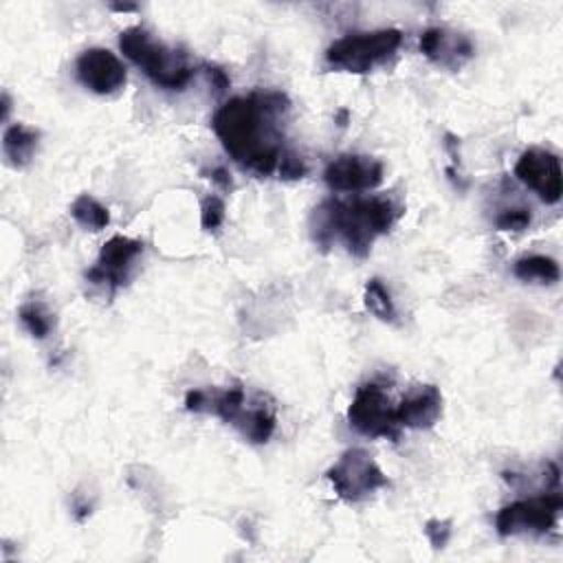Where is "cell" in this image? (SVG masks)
<instances>
[{"label":"cell","instance_id":"cell-1","mask_svg":"<svg viewBox=\"0 0 563 563\" xmlns=\"http://www.w3.org/2000/svg\"><path fill=\"white\" fill-rule=\"evenodd\" d=\"M286 110L288 97L284 92H251L222 103L211 128L235 163L257 176H271L284 154L279 117Z\"/></svg>","mask_w":563,"mask_h":563},{"label":"cell","instance_id":"cell-2","mask_svg":"<svg viewBox=\"0 0 563 563\" xmlns=\"http://www.w3.org/2000/svg\"><path fill=\"white\" fill-rule=\"evenodd\" d=\"M398 207L387 196L325 200L314 209V240L328 244L339 238L352 255H367L374 240L387 233L396 218Z\"/></svg>","mask_w":563,"mask_h":563},{"label":"cell","instance_id":"cell-3","mask_svg":"<svg viewBox=\"0 0 563 563\" xmlns=\"http://www.w3.org/2000/svg\"><path fill=\"white\" fill-rule=\"evenodd\" d=\"M185 407L194 413H211L231 422L249 442L264 444L271 440L277 418L266 396L257 394L253 400L246 398L242 387L222 389H191L185 396Z\"/></svg>","mask_w":563,"mask_h":563},{"label":"cell","instance_id":"cell-4","mask_svg":"<svg viewBox=\"0 0 563 563\" xmlns=\"http://www.w3.org/2000/svg\"><path fill=\"white\" fill-rule=\"evenodd\" d=\"M119 48L136 64L156 86L165 90H183L191 79V66L185 55L154 40L141 26H130L119 35Z\"/></svg>","mask_w":563,"mask_h":563},{"label":"cell","instance_id":"cell-5","mask_svg":"<svg viewBox=\"0 0 563 563\" xmlns=\"http://www.w3.org/2000/svg\"><path fill=\"white\" fill-rule=\"evenodd\" d=\"M402 44L398 29H378L367 33H350L332 42L325 51L328 66L345 73H369L385 64Z\"/></svg>","mask_w":563,"mask_h":563},{"label":"cell","instance_id":"cell-6","mask_svg":"<svg viewBox=\"0 0 563 563\" xmlns=\"http://www.w3.org/2000/svg\"><path fill=\"white\" fill-rule=\"evenodd\" d=\"M334 493L350 504L367 499L374 490L387 486V475L365 449H347L328 471Z\"/></svg>","mask_w":563,"mask_h":563},{"label":"cell","instance_id":"cell-7","mask_svg":"<svg viewBox=\"0 0 563 563\" xmlns=\"http://www.w3.org/2000/svg\"><path fill=\"white\" fill-rule=\"evenodd\" d=\"M563 499L559 493H543L504 506L495 517V528L501 537L543 534L554 528Z\"/></svg>","mask_w":563,"mask_h":563},{"label":"cell","instance_id":"cell-8","mask_svg":"<svg viewBox=\"0 0 563 563\" xmlns=\"http://www.w3.org/2000/svg\"><path fill=\"white\" fill-rule=\"evenodd\" d=\"M347 420L358 433L367 438L396 440L400 433L396 407L391 405L389 396L374 383H365L356 389L347 409Z\"/></svg>","mask_w":563,"mask_h":563},{"label":"cell","instance_id":"cell-9","mask_svg":"<svg viewBox=\"0 0 563 563\" xmlns=\"http://www.w3.org/2000/svg\"><path fill=\"white\" fill-rule=\"evenodd\" d=\"M141 253H143V242L125 235H114L101 246L95 266L86 271V279L90 284L108 286L110 292H114L130 279L134 260Z\"/></svg>","mask_w":563,"mask_h":563},{"label":"cell","instance_id":"cell-10","mask_svg":"<svg viewBox=\"0 0 563 563\" xmlns=\"http://www.w3.org/2000/svg\"><path fill=\"white\" fill-rule=\"evenodd\" d=\"M515 176L530 187L543 202L554 205L561 198V165L556 154L543 147H528L515 165Z\"/></svg>","mask_w":563,"mask_h":563},{"label":"cell","instance_id":"cell-11","mask_svg":"<svg viewBox=\"0 0 563 563\" xmlns=\"http://www.w3.org/2000/svg\"><path fill=\"white\" fill-rule=\"evenodd\" d=\"M323 180L332 191L358 194L374 189L383 180V163L363 154H341L328 163Z\"/></svg>","mask_w":563,"mask_h":563},{"label":"cell","instance_id":"cell-12","mask_svg":"<svg viewBox=\"0 0 563 563\" xmlns=\"http://www.w3.org/2000/svg\"><path fill=\"white\" fill-rule=\"evenodd\" d=\"M77 79L97 95H112L125 84V66L108 48H88L75 62Z\"/></svg>","mask_w":563,"mask_h":563},{"label":"cell","instance_id":"cell-13","mask_svg":"<svg viewBox=\"0 0 563 563\" xmlns=\"http://www.w3.org/2000/svg\"><path fill=\"white\" fill-rule=\"evenodd\" d=\"M420 51L427 59L449 70L462 68L475 53L473 42L466 35L440 26H431L420 35Z\"/></svg>","mask_w":563,"mask_h":563},{"label":"cell","instance_id":"cell-14","mask_svg":"<svg viewBox=\"0 0 563 563\" xmlns=\"http://www.w3.org/2000/svg\"><path fill=\"white\" fill-rule=\"evenodd\" d=\"M442 413V394L435 385H422L413 389L396 407V420L407 429H429Z\"/></svg>","mask_w":563,"mask_h":563},{"label":"cell","instance_id":"cell-15","mask_svg":"<svg viewBox=\"0 0 563 563\" xmlns=\"http://www.w3.org/2000/svg\"><path fill=\"white\" fill-rule=\"evenodd\" d=\"M37 141H40V132L24 125V123H13L4 130L2 136V150L7 161L13 167H24L26 163H31L35 150H37Z\"/></svg>","mask_w":563,"mask_h":563},{"label":"cell","instance_id":"cell-16","mask_svg":"<svg viewBox=\"0 0 563 563\" xmlns=\"http://www.w3.org/2000/svg\"><path fill=\"white\" fill-rule=\"evenodd\" d=\"M512 273L523 282H539V284H554L561 275L559 264L548 255L519 257L512 266Z\"/></svg>","mask_w":563,"mask_h":563},{"label":"cell","instance_id":"cell-17","mask_svg":"<svg viewBox=\"0 0 563 563\" xmlns=\"http://www.w3.org/2000/svg\"><path fill=\"white\" fill-rule=\"evenodd\" d=\"M70 216L75 218L77 224H81L88 231H101L110 224L108 209L88 194H81L75 198V202L70 205Z\"/></svg>","mask_w":563,"mask_h":563},{"label":"cell","instance_id":"cell-18","mask_svg":"<svg viewBox=\"0 0 563 563\" xmlns=\"http://www.w3.org/2000/svg\"><path fill=\"white\" fill-rule=\"evenodd\" d=\"M365 306L380 321H396V306L389 290L380 284V279H369L365 284Z\"/></svg>","mask_w":563,"mask_h":563},{"label":"cell","instance_id":"cell-19","mask_svg":"<svg viewBox=\"0 0 563 563\" xmlns=\"http://www.w3.org/2000/svg\"><path fill=\"white\" fill-rule=\"evenodd\" d=\"M18 317H20V323H22V325L29 330V334L35 336V339H46L48 332H51V328H53L48 312H46L40 303H35V301L22 303L20 310H18Z\"/></svg>","mask_w":563,"mask_h":563},{"label":"cell","instance_id":"cell-20","mask_svg":"<svg viewBox=\"0 0 563 563\" xmlns=\"http://www.w3.org/2000/svg\"><path fill=\"white\" fill-rule=\"evenodd\" d=\"M224 200L220 196H207L200 205V224L205 231H216L224 222Z\"/></svg>","mask_w":563,"mask_h":563},{"label":"cell","instance_id":"cell-21","mask_svg":"<svg viewBox=\"0 0 563 563\" xmlns=\"http://www.w3.org/2000/svg\"><path fill=\"white\" fill-rule=\"evenodd\" d=\"M530 220H532L530 209H523V207L501 209L495 218V227L501 229V231H521L530 224Z\"/></svg>","mask_w":563,"mask_h":563},{"label":"cell","instance_id":"cell-22","mask_svg":"<svg viewBox=\"0 0 563 563\" xmlns=\"http://www.w3.org/2000/svg\"><path fill=\"white\" fill-rule=\"evenodd\" d=\"M277 172H279V176H282L284 180H297V178H303V176H306L308 167H306V163H303L301 156H297L295 152H286V150H284V154H282V158H279V165H277Z\"/></svg>","mask_w":563,"mask_h":563},{"label":"cell","instance_id":"cell-23","mask_svg":"<svg viewBox=\"0 0 563 563\" xmlns=\"http://www.w3.org/2000/svg\"><path fill=\"white\" fill-rule=\"evenodd\" d=\"M424 534H427V539L431 541V545L435 550L444 548L449 537H451V521H446V519H429L424 523Z\"/></svg>","mask_w":563,"mask_h":563},{"label":"cell","instance_id":"cell-24","mask_svg":"<svg viewBox=\"0 0 563 563\" xmlns=\"http://www.w3.org/2000/svg\"><path fill=\"white\" fill-rule=\"evenodd\" d=\"M205 70H207V79L211 81V86L218 90V92H224L227 88H229V84H231V79H229V75L222 70V68H218V66H205Z\"/></svg>","mask_w":563,"mask_h":563},{"label":"cell","instance_id":"cell-25","mask_svg":"<svg viewBox=\"0 0 563 563\" xmlns=\"http://www.w3.org/2000/svg\"><path fill=\"white\" fill-rule=\"evenodd\" d=\"M213 185H218L222 191H231L233 189V180H231V174L227 167H211L209 169V176H207Z\"/></svg>","mask_w":563,"mask_h":563},{"label":"cell","instance_id":"cell-26","mask_svg":"<svg viewBox=\"0 0 563 563\" xmlns=\"http://www.w3.org/2000/svg\"><path fill=\"white\" fill-rule=\"evenodd\" d=\"M110 9L121 11V13H128V11H136V4H110Z\"/></svg>","mask_w":563,"mask_h":563},{"label":"cell","instance_id":"cell-27","mask_svg":"<svg viewBox=\"0 0 563 563\" xmlns=\"http://www.w3.org/2000/svg\"><path fill=\"white\" fill-rule=\"evenodd\" d=\"M9 114V95H2V117L7 119Z\"/></svg>","mask_w":563,"mask_h":563}]
</instances>
